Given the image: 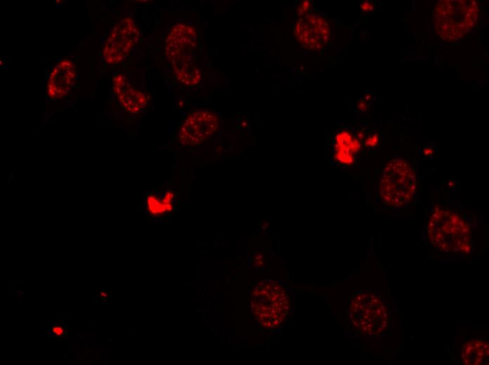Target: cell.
<instances>
[{
	"mask_svg": "<svg viewBox=\"0 0 489 365\" xmlns=\"http://www.w3.org/2000/svg\"><path fill=\"white\" fill-rule=\"evenodd\" d=\"M479 6L473 0H441L433 12V27L443 41H459L476 27Z\"/></svg>",
	"mask_w": 489,
	"mask_h": 365,
	"instance_id": "obj_2",
	"label": "cell"
},
{
	"mask_svg": "<svg viewBox=\"0 0 489 365\" xmlns=\"http://www.w3.org/2000/svg\"><path fill=\"white\" fill-rule=\"evenodd\" d=\"M417 189L413 168L403 159H391L384 167L379 183V193L384 204L393 207L407 205Z\"/></svg>",
	"mask_w": 489,
	"mask_h": 365,
	"instance_id": "obj_4",
	"label": "cell"
},
{
	"mask_svg": "<svg viewBox=\"0 0 489 365\" xmlns=\"http://www.w3.org/2000/svg\"><path fill=\"white\" fill-rule=\"evenodd\" d=\"M51 332L55 336H61L64 334L65 331H64L63 327L58 326V325H55V326H52Z\"/></svg>",
	"mask_w": 489,
	"mask_h": 365,
	"instance_id": "obj_15",
	"label": "cell"
},
{
	"mask_svg": "<svg viewBox=\"0 0 489 365\" xmlns=\"http://www.w3.org/2000/svg\"><path fill=\"white\" fill-rule=\"evenodd\" d=\"M112 91L122 107L129 113L137 114L148 105V98L142 91L131 87L126 77L117 73L113 79Z\"/></svg>",
	"mask_w": 489,
	"mask_h": 365,
	"instance_id": "obj_10",
	"label": "cell"
},
{
	"mask_svg": "<svg viewBox=\"0 0 489 365\" xmlns=\"http://www.w3.org/2000/svg\"><path fill=\"white\" fill-rule=\"evenodd\" d=\"M360 7L365 11H370L373 9L372 4L368 1L362 2Z\"/></svg>",
	"mask_w": 489,
	"mask_h": 365,
	"instance_id": "obj_16",
	"label": "cell"
},
{
	"mask_svg": "<svg viewBox=\"0 0 489 365\" xmlns=\"http://www.w3.org/2000/svg\"><path fill=\"white\" fill-rule=\"evenodd\" d=\"M423 153L425 156H431L433 153V148L428 147L424 149Z\"/></svg>",
	"mask_w": 489,
	"mask_h": 365,
	"instance_id": "obj_17",
	"label": "cell"
},
{
	"mask_svg": "<svg viewBox=\"0 0 489 365\" xmlns=\"http://www.w3.org/2000/svg\"><path fill=\"white\" fill-rule=\"evenodd\" d=\"M219 126V118L211 111L198 109L183 121L179 131V142L184 145H197L211 136Z\"/></svg>",
	"mask_w": 489,
	"mask_h": 365,
	"instance_id": "obj_7",
	"label": "cell"
},
{
	"mask_svg": "<svg viewBox=\"0 0 489 365\" xmlns=\"http://www.w3.org/2000/svg\"><path fill=\"white\" fill-rule=\"evenodd\" d=\"M174 194L171 191H167L162 196L150 193L145 199L147 211L152 216H160L171 211Z\"/></svg>",
	"mask_w": 489,
	"mask_h": 365,
	"instance_id": "obj_11",
	"label": "cell"
},
{
	"mask_svg": "<svg viewBox=\"0 0 489 365\" xmlns=\"http://www.w3.org/2000/svg\"><path fill=\"white\" fill-rule=\"evenodd\" d=\"M378 135L376 133L373 134L365 140V145L369 147H374L378 142Z\"/></svg>",
	"mask_w": 489,
	"mask_h": 365,
	"instance_id": "obj_14",
	"label": "cell"
},
{
	"mask_svg": "<svg viewBox=\"0 0 489 365\" xmlns=\"http://www.w3.org/2000/svg\"><path fill=\"white\" fill-rule=\"evenodd\" d=\"M294 35L304 48L313 51L323 48L328 43L331 29L326 19L320 14L302 16L294 25Z\"/></svg>",
	"mask_w": 489,
	"mask_h": 365,
	"instance_id": "obj_8",
	"label": "cell"
},
{
	"mask_svg": "<svg viewBox=\"0 0 489 365\" xmlns=\"http://www.w3.org/2000/svg\"><path fill=\"white\" fill-rule=\"evenodd\" d=\"M164 55L171 65L176 80L187 86L197 85L202 78L196 29L185 22L174 24L164 41Z\"/></svg>",
	"mask_w": 489,
	"mask_h": 365,
	"instance_id": "obj_1",
	"label": "cell"
},
{
	"mask_svg": "<svg viewBox=\"0 0 489 365\" xmlns=\"http://www.w3.org/2000/svg\"><path fill=\"white\" fill-rule=\"evenodd\" d=\"M334 145L335 151H345L354 154L360 149L359 140L353 138L352 135L346 131H342L337 134Z\"/></svg>",
	"mask_w": 489,
	"mask_h": 365,
	"instance_id": "obj_12",
	"label": "cell"
},
{
	"mask_svg": "<svg viewBox=\"0 0 489 365\" xmlns=\"http://www.w3.org/2000/svg\"><path fill=\"white\" fill-rule=\"evenodd\" d=\"M139 29L130 17L121 19L115 25L103 45V58L106 63L117 65L129 54L138 42Z\"/></svg>",
	"mask_w": 489,
	"mask_h": 365,
	"instance_id": "obj_6",
	"label": "cell"
},
{
	"mask_svg": "<svg viewBox=\"0 0 489 365\" xmlns=\"http://www.w3.org/2000/svg\"><path fill=\"white\" fill-rule=\"evenodd\" d=\"M253 296L254 312L261 324L277 326L286 318L289 303L281 286L275 283L262 284L255 289Z\"/></svg>",
	"mask_w": 489,
	"mask_h": 365,
	"instance_id": "obj_5",
	"label": "cell"
},
{
	"mask_svg": "<svg viewBox=\"0 0 489 365\" xmlns=\"http://www.w3.org/2000/svg\"><path fill=\"white\" fill-rule=\"evenodd\" d=\"M77 77L75 66L68 59L55 65L50 73L46 92L53 100L65 96L72 88Z\"/></svg>",
	"mask_w": 489,
	"mask_h": 365,
	"instance_id": "obj_9",
	"label": "cell"
},
{
	"mask_svg": "<svg viewBox=\"0 0 489 365\" xmlns=\"http://www.w3.org/2000/svg\"><path fill=\"white\" fill-rule=\"evenodd\" d=\"M334 157L338 161L344 164H351L354 161L353 154L345 151H336Z\"/></svg>",
	"mask_w": 489,
	"mask_h": 365,
	"instance_id": "obj_13",
	"label": "cell"
},
{
	"mask_svg": "<svg viewBox=\"0 0 489 365\" xmlns=\"http://www.w3.org/2000/svg\"><path fill=\"white\" fill-rule=\"evenodd\" d=\"M428 238L433 246L445 251L469 253L471 229L456 213L437 208L428 222Z\"/></svg>",
	"mask_w": 489,
	"mask_h": 365,
	"instance_id": "obj_3",
	"label": "cell"
}]
</instances>
